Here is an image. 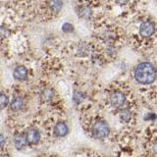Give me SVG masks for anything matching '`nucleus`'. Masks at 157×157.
I'll return each instance as SVG.
<instances>
[{
	"label": "nucleus",
	"mask_w": 157,
	"mask_h": 157,
	"mask_svg": "<svg viewBox=\"0 0 157 157\" xmlns=\"http://www.w3.org/2000/svg\"><path fill=\"white\" fill-rule=\"evenodd\" d=\"M78 16H80L81 18H82V19H88V18H90L92 11H91V9L90 7L82 6V7L78 8Z\"/></svg>",
	"instance_id": "12"
},
{
	"label": "nucleus",
	"mask_w": 157,
	"mask_h": 157,
	"mask_svg": "<svg viewBox=\"0 0 157 157\" xmlns=\"http://www.w3.org/2000/svg\"><path fill=\"white\" fill-rule=\"evenodd\" d=\"M88 132H90L92 139L102 140L109 137L111 129L106 120H104L103 118L97 117L91 120L90 128H88Z\"/></svg>",
	"instance_id": "2"
},
{
	"label": "nucleus",
	"mask_w": 157,
	"mask_h": 157,
	"mask_svg": "<svg viewBox=\"0 0 157 157\" xmlns=\"http://www.w3.org/2000/svg\"><path fill=\"white\" fill-rule=\"evenodd\" d=\"M26 136L29 145H37L41 140V132L36 127H29L26 130Z\"/></svg>",
	"instance_id": "4"
},
{
	"label": "nucleus",
	"mask_w": 157,
	"mask_h": 157,
	"mask_svg": "<svg viewBox=\"0 0 157 157\" xmlns=\"http://www.w3.org/2000/svg\"><path fill=\"white\" fill-rule=\"evenodd\" d=\"M0 104H1V109H5L8 105L10 104V100H9V96L6 93L1 92V95H0Z\"/></svg>",
	"instance_id": "15"
},
{
	"label": "nucleus",
	"mask_w": 157,
	"mask_h": 157,
	"mask_svg": "<svg viewBox=\"0 0 157 157\" xmlns=\"http://www.w3.org/2000/svg\"><path fill=\"white\" fill-rule=\"evenodd\" d=\"M70 129L65 121H57L52 127V134L55 137H65L68 136Z\"/></svg>",
	"instance_id": "5"
},
{
	"label": "nucleus",
	"mask_w": 157,
	"mask_h": 157,
	"mask_svg": "<svg viewBox=\"0 0 157 157\" xmlns=\"http://www.w3.org/2000/svg\"><path fill=\"white\" fill-rule=\"evenodd\" d=\"M119 119L124 124H129L132 122V117H134V112L129 107H123L119 111Z\"/></svg>",
	"instance_id": "10"
},
{
	"label": "nucleus",
	"mask_w": 157,
	"mask_h": 157,
	"mask_svg": "<svg viewBox=\"0 0 157 157\" xmlns=\"http://www.w3.org/2000/svg\"><path fill=\"white\" fill-rule=\"evenodd\" d=\"M49 7L54 12H59L63 7L62 0H50L49 1Z\"/></svg>",
	"instance_id": "14"
},
{
	"label": "nucleus",
	"mask_w": 157,
	"mask_h": 157,
	"mask_svg": "<svg viewBox=\"0 0 157 157\" xmlns=\"http://www.w3.org/2000/svg\"><path fill=\"white\" fill-rule=\"evenodd\" d=\"M14 145L18 150H24L29 145V142L26 136V132H17L14 136Z\"/></svg>",
	"instance_id": "6"
},
{
	"label": "nucleus",
	"mask_w": 157,
	"mask_h": 157,
	"mask_svg": "<svg viewBox=\"0 0 157 157\" xmlns=\"http://www.w3.org/2000/svg\"><path fill=\"white\" fill-rule=\"evenodd\" d=\"M48 157H54V156H48Z\"/></svg>",
	"instance_id": "22"
},
{
	"label": "nucleus",
	"mask_w": 157,
	"mask_h": 157,
	"mask_svg": "<svg viewBox=\"0 0 157 157\" xmlns=\"http://www.w3.org/2000/svg\"><path fill=\"white\" fill-rule=\"evenodd\" d=\"M77 52H78V55L81 56V57H86L90 53V48L86 45V43H80L78 45L77 48Z\"/></svg>",
	"instance_id": "13"
},
{
	"label": "nucleus",
	"mask_w": 157,
	"mask_h": 157,
	"mask_svg": "<svg viewBox=\"0 0 157 157\" xmlns=\"http://www.w3.org/2000/svg\"><path fill=\"white\" fill-rule=\"evenodd\" d=\"M8 33H9L8 29H7L6 32H5V28H4V27L1 28V37H2V38H4L5 36H8V34H9Z\"/></svg>",
	"instance_id": "20"
},
{
	"label": "nucleus",
	"mask_w": 157,
	"mask_h": 157,
	"mask_svg": "<svg viewBox=\"0 0 157 157\" xmlns=\"http://www.w3.org/2000/svg\"><path fill=\"white\" fill-rule=\"evenodd\" d=\"M135 80L144 86L153 83L157 78V70L153 64L149 62H141L136 65L134 71Z\"/></svg>",
	"instance_id": "1"
},
{
	"label": "nucleus",
	"mask_w": 157,
	"mask_h": 157,
	"mask_svg": "<svg viewBox=\"0 0 157 157\" xmlns=\"http://www.w3.org/2000/svg\"><path fill=\"white\" fill-rule=\"evenodd\" d=\"M149 148H150V153L152 155H154L155 157H157V139L151 142L149 145Z\"/></svg>",
	"instance_id": "17"
},
{
	"label": "nucleus",
	"mask_w": 157,
	"mask_h": 157,
	"mask_svg": "<svg viewBox=\"0 0 157 157\" xmlns=\"http://www.w3.org/2000/svg\"><path fill=\"white\" fill-rule=\"evenodd\" d=\"M55 92L51 87H44L40 91V99L43 102H50L54 99Z\"/></svg>",
	"instance_id": "11"
},
{
	"label": "nucleus",
	"mask_w": 157,
	"mask_h": 157,
	"mask_svg": "<svg viewBox=\"0 0 157 157\" xmlns=\"http://www.w3.org/2000/svg\"><path fill=\"white\" fill-rule=\"evenodd\" d=\"M29 75V71L28 69L23 66V65H19L14 69L13 71V77L15 80H17L19 82H24L27 80Z\"/></svg>",
	"instance_id": "9"
},
{
	"label": "nucleus",
	"mask_w": 157,
	"mask_h": 157,
	"mask_svg": "<svg viewBox=\"0 0 157 157\" xmlns=\"http://www.w3.org/2000/svg\"><path fill=\"white\" fill-rule=\"evenodd\" d=\"M10 109H11L13 112H19L24 109L25 107V100L22 96L20 95H15L13 96V98L10 100Z\"/></svg>",
	"instance_id": "8"
},
{
	"label": "nucleus",
	"mask_w": 157,
	"mask_h": 157,
	"mask_svg": "<svg viewBox=\"0 0 157 157\" xmlns=\"http://www.w3.org/2000/svg\"><path fill=\"white\" fill-rule=\"evenodd\" d=\"M115 1L118 4H120V5H125V4H127L128 2H129L130 0H115Z\"/></svg>",
	"instance_id": "21"
},
{
	"label": "nucleus",
	"mask_w": 157,
	"mask_h": 157,
	"mask_svg": "<svg viewBox=\"0 0 157 157\" xmlns=\"http://www.w3.org/2000/svg\"><path fill=\"white\" fill-rule=\"evenodd\" d=\"M6 140H7V137L5 136L3 132H1V136H0V141H1V147L4 148L5 145H6Z\"/></svg>",
	"instance_id": "19"
},
{
	"label": "nucleus",
	"mask_w": 157,
	"mask_h": 157,
	"mask_svg": "<svg viewBox=\"0 0 157 157\" xmlns=\"http://www.w3.org/2000/svg\"><path fill=\"white\" fill-rule=\"evenodd\" d=\"M73 29H74V28H73V25L72 24H70V23H65L62 26V31L64 32V33H70V32H73Z\"/></svg>",
	"instance_id": "18"
},
{
	"label": "nucleus",
	"mask_w": 157,
	"mask_h": 157,
	"mask_svg": "<svg viewBox=\"0 0 157 157\" xmlns=\"http://www.w3.org/2000/svg\"><path fill=\"white\" fill-rule=\"evenodd\" d=\"M127 103V96L121 90H114L109 95V104L115 109H122Z\"/></svg>",
	"instance_id": "3"
},
{
	"label": "nucleus",
	"mask_w": 157,
	"mask_h": 157,
	"mask_svg": "<svg viewBox=\"0 0 157 157\" xmlns=\"http://www.w3.org/2000/svg\"><path fill=\"white\" fill-rule=\"evenodd\" d=\"M85 99V95L82 94L81 91H75L74 92V95H73V101L75 103L76 105H78L81 102L83 101Z\"/></svg>",
	"instance_id": "16"
},
{
	"label": "nucleus",
	"mask_w": 157,
	"mask_h": 157,
	"mask_svg": "<svg viewBox=\"0 0 157 157\" xmlns=\"http://www.w3.org/2000/svg\"><path fill=\"white\" fill-rule=\"evenodd\" d=\"M155 33V25L150 21L144 22L140 27V33L144 37H149Z\"/></svg>",
	"instance_id": "7"
}]
</instances>
